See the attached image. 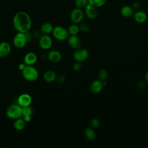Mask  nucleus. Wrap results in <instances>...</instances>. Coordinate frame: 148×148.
<instances>
[{"label":"nucleus","mask_w":148,"mask_h":148,"mask_svg":"<svg viewBox=\"0 0 148 148\" xmlns=\"http://www.w3.org/2000/svg\"><path fill=\"white\" fill-rule=\"evenodd\" d=\"M53 28L54 27L51 23L47 22L45 23L42 25L40 31L43 35H49L52 33Z\"/></svg>","instance_id":"nucleus-20"},{"label":"nucleus","mask_w":148,"mask_h":148,"mask_svg":"<svg viewBox=\"0 0 148 148\" xmlns=\"http://www.w3.org/2000/svg\"><path fill=\"white\" fill-rule=\"evenodd\" d=\"M100 125V121L97 118H92L90 121V126L92 128H97Z\"/></svg>","instance_id":"nucleus-28"},{"label":"nucleus","mask_w":148,"mask_h":148,"mask_svg":"<svg viewBox=\"0 0 148 148\" xmlns=\"http://www.w3.org/2000/svg\"><path fill=\"white\" fill-rule=\"evenodd\" d=\"M131 7L134 9V10H138L140 8V4L138 1H135L132 3Z\"/></svg>","instance_id":"nucleus-30"},{"label":"nucleus","mask_w":148,"mask_h":148,"mask_svg":"<svg viewBox=\"0 0 148 148\" xmlns=\"http://www.w3.org/2000/svg\"><path fill=\"white\" fill-rule=\"evenodd\" d=\"M145 79L146 82L148 83V71H147V72L145 75Z\"/></svg>","instance_id":"nucleus-34"},{"label":"nucleus","mask_w":148,"mask_h":148,"mask_svg":"<svg viewBox=\"0 0 148 148\" xmlns=\"http://www.w3.org/2000/svg\"><path fill=\"white\" fill-rule=\"evenodd\" d=\"M32 113V108L30 105L22 107V115L23 116H27V115H30L31 116Z\"/></svg>","instance_id":"nucleus-26"},{"label":"nucleus","mask_w":148,"mask_h":148,"mask_svg":"<svg viewBox=\"0 0 148 148\" xmlns=\"http://www.w3.org/2000/svg\"><path fill=\"white\" fill-rule=\"evenodd\" d=\"M84 13L86 16L90 19H94L98 16V10L96 8L91 6L90 4L88 3V4L86 6Z\"/></svg>","instance_id":"nucleus-11"},{"label":"nucleus","mask_w":148,"mask_h":148,"mask_svg":"<svg viewBox=\"0 0 148 148\" xmlns=\"http://www.w3.org/2000/svg\"><path fill=\"white\" fill-rule=\"evenodd\" d=\"M106 2V0H88V3L96 8L103 6Z\"/></svg>","instance_id":"nucleus-23"},{"label":"nucleus","mask_w":148,"mask_h":148,"mask_svg":"<svg viewBox=\"0 0 148 148\" xmlns=\"http://www.w3.org/2000/svg\"><path fill=\"white\" fill-rule=\"evenodd\" d=\"M103 85L102 82L100 80H95L91 82L90 86V89L92 93L94 94H98L99 93L102 88Z\"/></svg>","instance_id":"nucleus-13"},{"label":"nucleus","mask_w":148,"mask_h":148,"mask_svg":"<svg viewBox=\"0 0 148 148\" xmlns=\"http://www.w3.org/2000/svg\"><path fill=\"white\" fill-rule=\"evenodd\" d=\"M82 62L76 61L72 65V69L75 72H79L82 69Z\"/></svg>","instance_id":"nucleus-29"},{"label":"nucleus","mask_w":148,"mask_h":148,"mask_svg":"<svg viewBox=\"0 0 148 148\" xmlns=\"http://www.w3.org/2000/svg\"><path fill=\"white\" fill-rule=\"evenodd\" d=\"M25 123H26L24 121L23 119L20 117L14 120V121L13 123V127L16 130L21 131L24 130V128H25Z\"/></svg>","instance_id":"nucleus-21"},{"label":"nucleus","mask_w":148,"mask_h":148,"mask_svg":"<svg viewBox=\"0 0 148 148\" xmlns=\"http://www.w3.org/2000/svg\"><path fill=\"white\" fill-rule=\"evenodd\" d=\"M58 81L60 83H64L65 81V77L63 75H61L58 77Z\"/></svg>","instance_id":"nucleus-32"},{"label":"nucleus","mask_w":148,"mask_h":148,"mask_svg":"<svg viewBox=\"0 0 148 148\" xmlns=\"http://www.w3.org/2000/svg\"><path fill=\"white\" fill-rule=\"evenodd\" d=\"M21 73L24 79L28 82H34L39 77L38 71L33 65H26Z\"/></svg>","instance_id":"nucleus-2"},{"label":"nucleus","mask_w":148,"mask_h":148,"mask_svg":"<svg viewBox=\"0 0 148 148\" xmlns=\"http://www.w3.org/2000/svg\"><path fill=\"white\" fill-rule=\"evenodd\" d=\"M67 39L68 45L72 49H77L81 47L82 41L76 35H71Z\"/></svg>","instance_id":"nucleus-10"},{"label":"nucleus","mask_w":148,"mask_h":148,"mask_svg":"<svg viewBox=\"0 0 148 148\" xmlns=\"http://www.w3.org/2000/svg\"><path fill=\"white\" fill-rule=\"evenodd\" d=\"M12 23L14 29L17 32L23 33L29 31L32 25V21L29 15L24 11L16 13L13 16Z\"/></svg>","instance_id":"nucleus-1"},{"label":"nucleus","mask_w":148,"mask_h":148,"mask_svg":"<svg viewBox=\"0 0 148 148\" xmlns=\"http://www.w3.org/2000/svg\"><path fill=\"white\" fill-rule=\"evenodd\" d=\"M38 60V57L35 53L29 52L27 53L24 57V62L27 65H33Z\"/></svg>","instance_id":"nucleus-14"},{"label":"nucleus","mask_w":148,"mask_h":148,"mask_svg":"<svg viewBox=\"0 0 148 148\" xmlns=\"http://www.w3.org/2000/svg\"><path fill=\"white\" fill-rule=\"evenodd\" d=\"M47 58L50 61L57 63L61 60L62 55L59 51L57 50H51L48 53Z\"/></svg>","instance_id":"nucleus-12"},{"label":"nucleus","mask_w":148,"mask_h":148,"mask_svg":"<svg viewBox=\"0 0 148 148\" xmlns=\"http://www.w3.org/2000/svg\"><path fill=\"white\" fill-rule=\"evenodd\" d=\"M53 45L51 38L49 35H42L39 39V45L43 50H48L51 48Z\"/></svg>","instance_id":"nucleus-8"},{"label":"nucleus","mask_w":148,"mask_h":148,"mask_svg":"<svg viewBox=\"0 0 148 148\" xmlns=\"http://www.w3.org/2000/svg\"><path fill=\"white\" fill-rule=\"evenodd\" d=\"M23 119L24 120L25 123H29L31 120V116L30 115H27V116H23Z\"/></svg>","instance_id":"nucleus-31"},{"label":"nucleus","mask_w":148,"mask_h":148,"mask_svg":"<svg viewBox=\"0 0 148 148\" xmlns=\"http://www.w3.org/2000/svg\"><path fill=\"white\" fill-rule=\"evenodd\" d=\"M6 115L8 118L12 120H16L20 118L22 115V107L18 103L9 105L6 110Z\"/></svg>","instance_id":"nucleus-3"},{"label":"nucleus","mask_w":148,"mask_h":148,"mask_svg":"<svg viewBox=\"0 0 148 148\" xmlns=\"http://www.w3.org/2000/svg\"><path fill=\"white\" fill-rule=\"evenodd\" d=\"M120 13L124 17H130L134 14V9L131 6L124 5L121 8Z\"/></svg>","instance_id":"nucleus-18"},{"label":"nucleus","mask_w":148,"mask_h":148,"mask_svg":"<svg viewBox=\"0 0 148 148\" xmlns=\"http://www.w3.org/2000/svg\"><path fill=\"white\" fill-rule=\"evenodd\" d=\"M84 135L86 138L88 140H93L96 138V133L94 130L93 128L90 127H87L85 128L84 131Z\"/></svg>","instance_id":"nucleus-19"},{"label":"nucleus","mask_w":148,"mask_h":148,"mask_svg":"<svg viewBox=\"0 0 148 148\" xmlns=\"http://www.w3.org/2000/svg\"><path fill=\"white\" fill-rule=\"evenodd\" d=\"M52 34L55 39L60 41L65 40L69 36L68 29L61 25L54 27L52 31Z\"/></svg>","instance_id":"nucleus-4"},{"label":"nucleus","mask_w":148,"mask_h":148,"mask_svg":"<svg viewBox=\"0 0 148 148\" xmlns=\"http://www.w3.org/2000/svg\"><path fill=\"white\" fill-rule=\"evenodd\" d=\"M89 56L88 51L85 48L80 47L79 49H75L73 53V58L76 61L82 62L86 61Z\"/></svg>","instance_id":"nucleus-6"},{"label":"nucleus","mask_w":148,"mask_h":148,"mask_svg":"<svg viewBox=\"0 0 148 148\" xmlns=\"http://www.w3.org/2000/svg\"><path fill=\"white\" fill-rule=\"evenodd\" d=\"M31 96L27 93H23L19 95L17 98V103L21 107L29 106L32 102Z\"/></svg>","instance_id":"nucleus-9"},{"label":"nucleus","mask_w":148,"mask_h":148,"mask_svg":"<svg viewBox=\"0 0 148 148\" xmlns=\"http://www.w3.org/2000/svg\"><path fill=\"white\" fill-rule=\"evenodd\" d=\"M84 16V13L82 9L76 8L71 11L70 13V19L73 23L77 24L83 21Z\"/></svg>","instance_id":"nucleus-7"},{"label":"nucleus","mask_w":148,"mask_h":148,"mask_svg":"<svg viewBox=\"0 0 148 148\" xmlns=\"http://www.w3.org/2000/svg\"><path fill=\"white\" fill-rule=\"evenodd\" d=\"M43 77L45 82L47 83H51L56 80L57 74L54 71L47 70L43 73Z\"/></svg>","instance_id":"nucleus-17"},{"label":"nucleus","mask_w":148,"mask_h":148,"mask_svg":"<svg viewBox=\"0 0 148 148\" xmlns=\"http://www.w3.org/2000/svg\"><path fill=\"white\" fill-rule=\"evenodd\" d=\"M79 27L80 31L83 32H86L88 31V30L90 29V25L87 23H83V22L80 23L79 25Z\"/></svg>","instance_id":"nucleus-27"},{"label":"nucleus","mask_w":148,"mask_h":148,"mask_svg":"<svg viewBox=\"0 0 148 148\" xmlns=\"http://www.w3.org/2000/svg\"><path fill=\"white\" fill-rule=\"evenodd\" d=\"M13 43L16 48L22 49L28 43L25 34L17 32L13 37Z\"/></svg>","instance_id":"nucleus-5"},{"label":"nucleus","mask_w":148,"mask_h":148,"mask_svg":"<svg viewBox=\"0 0 148 148\" xmlns=\"http://www.w3.org/2000/svg\"><path fill=\"white\" fill-rule=\"evenodd\" d=\"M11 46L7 42H2L0 43V58H3L8 56L10 53Z\"/></svg>","instance_id":"nucleus-15"},{"label":"nucleus","mask_w":148,"mask_h":148,"mask_svg":"<svg viewBox=\"0 0 148 148\" xmlns=\"http://www.w3.org/2000/svg\"><path fill=\"white\" fill-rule=\"evenodd\" d=\"M67 29L69 35H77V34H78L79 32L80 31L79 25L75 23L70 25Z\"/></svg>","instance_id":"nucleus-22"},{"label":"nucleus","mask_w":148,"mask_h":148,"mask_svg":"<svg viewBox=\"0 0 148 148\" xmlns=\"http://www.w3.org/2000/svg\"><path fill=\"white\" fill-rule=\"evenodd\" d=\"M26 64L24 63V62H22V63H20L19 65H18V69L22 71L26 66Z\"/></svg>","instance_id":"nucleus-33"},{"label":"nucleus","mask_w":148,"mask_h":148,"mask_svg":"<svg viewBox=\"0 0 148 148\" xmlns=\"http://www.w3.org/2000/svg\"><path fill=\"white\" fill-rule=\"evenodd\" d=\"M133 17L136 23H143L146 21L147 18V15L144 11L138 10H136L135 13H134Z\"/></svg>","instance_id":"nucleus-16"},{"label":"nucleus","mask_w":148,"mask_h":148,"mask_svg":"<svg viewBox=\"0 0 148 148\" xmlns=\"http://www.w3.org/2000/svg\"><path fill=\"white\" fill-rule=\"evenodd\" d=\"M75 5L76 8L82 9L84 8L88 4V0H75Z\"/></svg>","instance_id":"nucleus-25"},{"label":"nucleus","mask_w":148,"mask_h":148,"mask_svg":"<svg viewBox=\"0 0 148 148\" xmlns=\"http://www.w3.org/2000/svg\"><path fill=\"white\" fill-rule=\"evenodd\" d=\"M108 77V72L105 69H101L98 72V77L101 81L106 80Z\"/></svg>","instance_id":"nucleus-24"}]
</instances>
